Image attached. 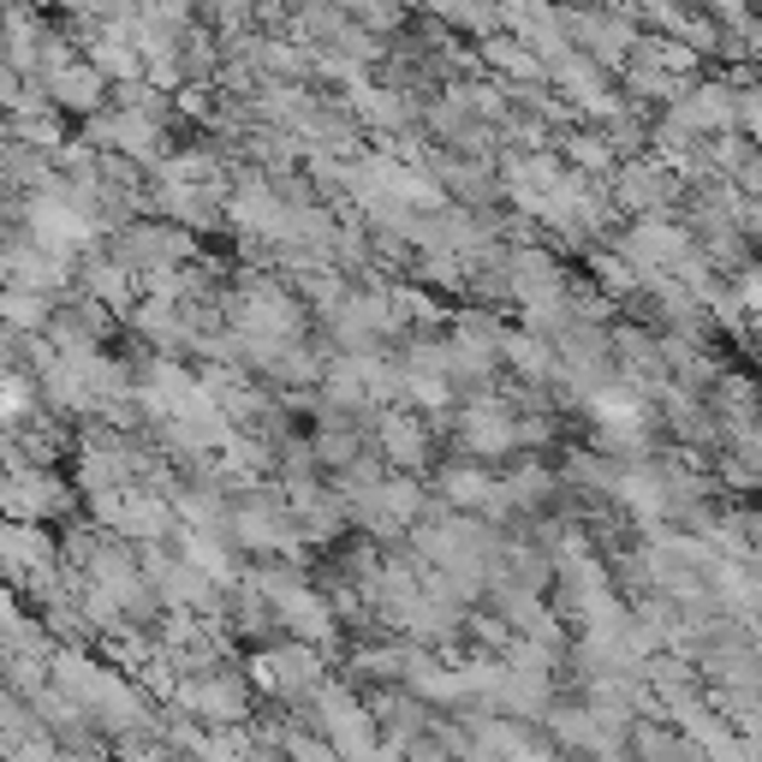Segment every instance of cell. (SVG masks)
Segmentation results:
<instances>
[{
    "mask_svg": "<svg viewBox=\"0 0 762 762\" xmlns=\"http://www.w3.org/2000/svg\"><path fill=\"white\" fill-rule=\"evenodd\" d=\"M55 90H60V101H72V108H90V101L101 96V78L90 72V66H60Z\"/></svg>",
    "mask_w": 762,
    "mask_h": 762,
    "instance_id": "cell-1",
    "label": "cell"
}]
</instances>
